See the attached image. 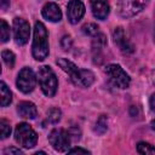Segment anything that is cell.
Masks as SVG:
<instances>
[{
  "instance_id": "1",
  "label": "cell",
  "mask_w": 155,
  "mask_h": 155,
  "mask_svg": "<svg viewBox=\"0 0 155 155\" xmlns=\"http://www.w3.org/2000/svg\"><path fill=\"white\" fill-rule=\"evenodd\" d=\"M57 64L64 70L74 85L79 87H90L94 82V74L88 69H80L67 58H58Z\"/></svg>"
},
{
  "instance_id": "2",
  "label": "cell",
  "mask_w": 155,
  "mask_h": 155,
  "mask_svg": "<svg viewBox=\"0 0 155 155\" xmlns=\"http://www.w3.org/2000/svg\"><path fill=\"white\" fill-rule=\"evenodd\" d=\"M31 53L36 61H44L48 56V34L46 27L41 22H36L34 25Z\"/></svg>"
},
{
  "instance_id": "3",
  "label": "cell",
  "mask_w": 155,
  "mask_h": 155,
  "mask_svg": "<svg viewBox=\"0 0 155 155\" xmlns=\"http://www.w3.org/2000/svg\"><path fill=\"white\" fill-rule=\"evenodd\" d=\"M38 81L41 91L47 97H53L57 92L58 80L54 71L48 65H42L38 70Z\"/></svg>"
},
{
  "instance_id": "4",
  "label": "cell",
  "mask_w": 155,
  "mask_h": 155,
  "mask_svg": "<svg viewBox=\"0 0 155 155\" xmlns=\"http://www.w3.org/2000/svg\"><path fill=\"white\" fill-rule=\"evenodd\" d=\"M15 140L23 148L30 149L38 142V134L27 122H21L15 128Z\"/></svg>"
},
{
  "instance_id": "5",
  "label": "cell",
  "mask_w": 155,
  "mask_h": 155,
  "mask_svg": "<svg viewBox=\"0 0 155 155\" xmlns=\"http://www.w3.org/2000/svg\"><path fill=\"white\" fill-rule=\"evenodd\" d=\"M148 2L149 0H117L116 11L122 18H131L143 11Z\"/></svg>"
},
{
  "instance_id": "6",
  "label": "cell",
  "mask_w": 155,
  "mask_h": 155,
  "mask_svg": "<svg viewBox=\"0 0 155 155\" xmlns=\"http://www.w3.org/2000/svg\"><path fill=\"white\" fill-rule=\"evenodd\" d=\"M105 74L110 82L119 88H127L131 84L130 75L119 64H108L105 67Z\"/></svg>"
},
{
  "instance_id": "7",
  "label": "cell",
  "mask_w": 155,
  "mask_h": 155,
  "mask_svg": "<svg viewBox=\"0 0 155 155\" xmlns=\"http://www.w3.org/2000/svg\"><path fill=\"white\" fill-rule=\"evenodd\" d=\"M48 142L57 151H68L70 147V133L64 128H54L48 136Z\"/></svg>"
},
{
  "instance_id": "8",
  "label": "cell",
  "mask_w": 155,
  "mask_h": 155,
  "mask_svg": "<svg viewBox=\"0 0 155 155\" xmlns=\"http://www.w3.org/2000/svg\"><path fill=\"white\" fill-rule=\"evenodd\" d=\"M36 79L38 78L35 76L31 68L24 67V68L21 69V71L17 75V80H16L17 88L19 91H22L23 93H29L35 88Z\"/></svg>"
},
{
  "instance_id": "9",
  "label": "cell",
  "mask_w": 155,
  "mask_h": 155,
  "mask_svg": "<svg viewBox=\"0 0 155 155\" xmlns=\"http://www.w3.org/2000/svg\"><path fill=\"white\" fill-rule=\"evenodd\" d=\"M13 36L16 44L19 46L28 42L30 36V27L25 19L19 17H16L13 19Z\"/></svg>"
},
{
  "instance_id": "10",
  "label": "cell",
  "mask_w": 155,
  "mask_h": 155,
  "mask_svg": "<svg viewBox=\"0 0 155 155\" xmlns=\"http://www.w3.org/2000/svg\"><path fill=\"white\" fill-rule=\"evenodd\" d=\"M85 15V5L80 0H70L67 6V17L71 24H76Z\"/></svg>"
},
{
  "instance_id": "11",
  "label": "cell",
  "mask_w": 155,
  "mask_h": 155,
  "mask_svg": "<svg viewBox=\"0 0 155 155\" xmlns=\"http://www.w3.org/2000/svg\"><path fill=\"white\" fill-rule=\"evenodd\" d=\"M113 39H114V42L115 45L120 48L121 52L124 53H132L134 51V46L133 44L127 39L124 29L121 27H117L114 29L113 31Z\"/></svg>"
},
{
  "instance_id": "12",
  "label": "cell",
  "mask_w": 155,
  "mask_h": 155,
  "mask_svg": "<svg viewBox=\"0 0 155 155\" xmlns=\"http://www.w3.org/2000/svg\"><path fill=\"white\" fill-rule=\"evenodd\" d=\"M90 5H91L93 16L97 19L104 21L108 17L109 11H110L108 0H90Z\"/></svg>"
},
{
  "instance_id": "13",
  "label": "cell",
  "mask_w": 155,
  "mask_h": 155,
  "mask_svg": "<svg viewBox=\"0 0 155 155\" xmlns=\"http://www.w3.org/2000/svg\"><path fill=\"white\" fill-rule=\"evenodd\" d=\"M44 18H46L50 22H59L62 19V11L59 6L54 2H47L41 11Z\"/></svg>"
},
{
  "instance_id": "14",
  "label": "cell",
  "mask_w": 155,
  "mask_h": 155,
  "mask_svg": "<svg viewBox=\"0 0 155 155\" xmlns=\"http://www.w3.org/2000/svg\"><path fill=\"white\" fill-rule=\"evenodd\" d=\"M17 111L24 119H31L33 120V119H35L38 116L36 105L34 103H31V102H28V101H23V102L18 103Z\"/></svg>"
},
{
  "instance_id": "15",
  "label": "cell",
  "mask_w": 155,
  "mask_h": 155,
  "mask_svg": "<svg viewBox=\"0 0 155 155\" xmlns=\"http://www.w3.org/2000/svg\"><path fill=\"white\" fill-rule=\"evenodd\" d=\"M0 91H1V107H7L12 102V93L4 81H1L0 84Z\"/></svg>"
},
{
  "instance_id": "16",
  "label": "cell",
  "mask_w": 155,
  "mask_h": 155,
  "mask_svg": "<svg viewBox=\"0 0 155 155\" xmlns=\"http://www.w3.org/2000/svg\"><path fill=\"white\" fill-rule=\"evenodd\" d=\"M107 46V38H105V35L104 34H102V33H98L96 36H94V39H93V42H92V47H93V51H96V50H102L103 47H105Z\"/></svg>"
},
{
  "instance_id": "17",
  "label": "cell",
  "mask_w": 155,
  "mask_h": 155,
  "mask_svg": "<svg viewBox=\"0 0 155 155\" xmlns=\"http://www.w3.org/2000/svg\"><path fill=\"white\" fill-rule=\"evenodd\" d=\"M10 25L5 22V19H0V38L1 42H6L10 39Z\"/></svg>"
},
{
  "instance_id": "18",
  "label": "cell",
  "mask_w": 155,
  "mask_h": 155,
  "mask_svg": "<svg viewBox=\"0 0 155 155\" xmlns=\"http://www.w3.org/2000/svg\"><path fill=\"white\" fill-rule=\"evenodd\" d=\"M1 57H2L4 63H5L8 68H13L16 57H15V53H13L12 51H10V50H4V51L1 52Z\"/></svg>"
},
{
  "instance_id": "19",
  "label": "cell",
  "mask_w": 155,
  "mask_h": 155,
  "mask_svg": "<svg viewBox=\"0 0 155 155\" xmlns=\"http://www.w3.org/2000/svg\"><path fill=\"white\" fill-rule=\"evenodd\" d=\"M137 151L139 154L147 155V154H155V147L147 143V142H139L137 144Z\"/></svg>"
},
{
  "instance_id": "20",
  "label": "cell",
  "mask_w": 155,
  "mask_h": 155,
  "mask_svg": "<svg viewBox=\"0 0 155 155\" xmlns=\"http://www.w3.org/2000/svg\"><path fill=\"white\" fill-rule=\"evenodd\" d=\"M108 128V122H107V116L105 115H101L96 122V128L94 131L98 134H103Z\"/></svg>"
},
{
  "instance_id": "21",
  "label": "cell",
  "mask_w": 155,
  "mask_h": 155,
  "mask_svg": "<svg viewBox=\"0 0 155 155\" xmlns=\"http://www.w3.org/2000/svg\"><path fill=\"white\" fill-rule=\"evenodd\" d=\"M82 31L88 36H96L99 33V27L94 23H86L82 25Z\"/></svg>"
},
{
  "instance_id": "22",
  "label": "cell",
  "mask_w": 155,
  "mask_h": 155,
  "mask_svg": "<svg viewBox=\"0 0 155 155\" xmlns=\"http://www.w3.org/2000/svg\"><path fill=\"white\" fill-rule=\"evenodd\" d=\"M61 115H62V113H61V110L58 108H51L47 111V119L52 124H57L61 120Z\"/></svg>"
},
{
  "instance_id": "23",
  "label": "cell",
  "mask_w": 155,
  "mask_h": 155,
  "mask_svg": "<svg viewBox=\"0 0 155 155\" xmlns=\"http://www.w3.org/2000/svg\"><path fill=\"white\" fill-rule=\"evenodd\" d=\"M0 131H1V139H5L10 136L11 126H10V122L7 120H5V119L0 120Z\"/></svg>"
},
{
  "instance_id": "24",
  "label": "cell",
  "mask_w": 155,
  "mask_h": 155,
  "mask_svg": "<svg viewBox=\"0 0 155 155\" xmlns=\"http://www.w3.org/2000/svg\"><path fill=\"white\" fill-rule=\"evenodd\" d=\"M71 44H73V41H71V38H70L69 35H64V36L62 38V40H61V46H62V48L65 50V51H68V50L71 47Z\"/></svg>"
},
{
  "instance_id": "25",
  "label": "cell",
  "mask_w": 155,
  "mask_h": 155,
  "mask_svg": "<svg viewBox=\"0 0 155 155\" xmlns=\"http://www.w3.org/2000/svg\"><path fill=\"white\" fill-rule=\"evenodd\" d=\"M4 155H7V154H16V155H22L23 154V151L21 150V149H18V148H13V147H11V148H6L4 151Z\"/></svg>"
},
{
  "instance_id": "26",
  "label": "cell",
  "mask_w": 155,
  "mask_h": 155,
  "mask_svg": "<svg viewBox=\"0 0 155 155\" xmlns=\"http://www.w3.org/2000/svg\"><path fill=\"white\" fill-rule=\"evenodd\" d=\"M68 153H69V154H75V153L90 154V151H88L87 149H82V148H79V147H76V148H73V149H69V150H68Z\"/></svg>"
},
{
  "instance_id": "27",
  "label": "cell",
  "mask_w": 155,
  "mask_h": 155,
  "mask_svg": "<svg viewBox=\"0 0 155 155\" xmlns=\"http://www.w3.org/2000/svg\"><path fill=\"white\" fill-rule=\"evenodd\" d=\"M149 105H150V109H151L153 111H155V93H153V94L150 96Z\"/></svg>"
},
{
  "instance_id": "28",
  "label": "cell",
  "mask_w": 155,
  "mask_h": 155,
  "mask_svg": "<svg viewBox=\"0 0 155 155\" xmlns=\"http://www.w3.org/2000/svg\"><path fill=\"white\" fill-rule=\"evenodd\" d=\"M7 5H8V0H1V7H2L4 10L7 7Z\"/></svg>"
},
{
  "instance_id": "29",
  "label": "cell",
  "mask_w": 155,
  "mask_h": 155,
  "mask_svg": "<svg viewBox=\"0 0 155 155\" xmlns=\"http://www.w3.org/2000/svg\"><path fill=\"white\" fill-rule=\"evenodd\" d=\"M150 126H151V128H153V130H155V120H153V121H151Z\"/></svg>"
},
{
  "instance_id": "30",
  "label": "cell",
  "mask_w": 155,
  "mask_h": 155,
  "mask_svg": "<svg viewBox=\"0 0 155 155\" xmlns=\"http://www.w3.org/2000/svg\"><path fill=\"white\" fill-rule=\"evenodd\" d=\"M154 40H155V24H154Z\"/></svg>"
}]
</instances>
